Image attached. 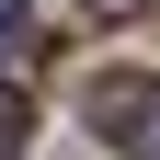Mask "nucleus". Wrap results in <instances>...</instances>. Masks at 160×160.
<instances>
[{
	"label": "nucleus",
	"mask_w": 160,
	"mask_h": 160,
	"mask_svg": "<svg viewBox=\"0 0 160 160\" xmlns=\"http://www.w3.org/2000/svg\"><path fill=\"white\" fill-rule=\"evenodd\" d=\"M149 103H160L149 69H92V80H80V114H92L103 137H137V126H149Z\"/></svg>",
	"instance_id": "f257e3e1"
},
{
	"label": "nucleus",
	"mask_w": 160,
	"mask_h": 160,
	"mask_svg": "<svg viewBox=\"0 0 160 160\" xmlns=\"http://www.w3.org/2000/svg\"><path fill=\"white\" fill-rule=\"evenodd\" d=\"M34 46H46V34H34V12H23V0H0V57H34Z\"/></svg>",
	"instance_id": "f03ea898"
},
{
	"label": "nucleus",
	"mask_w": 160,
	"mask_h": 160,
	"mask_svg": "<svg viewBox=\"0 0 160 160\" xmlns=\"http://www.w3.org/2000/svg\"><path fill=\"white\" fill-rule=\"evenodd\" d=\"M23 137H34V103H23V92H0V160H23Z\"/></svg>",
	"instance_id": "7ed1b4c3"
},
{
	"label": "nucleus",
	"mask_w": 160,
	"mask_h": 160,
	"mask_svg": "<svg viewBox=\"0 0 160 160\" xmlns=\"http://www.w3.org/2000/svg\"><path fill=\"white\" fill-rule=\"evenodd\" d=\"M80 12H103V23H126V12H149V0H80Z\"/></svg>",
	"instance_id": "20e7f679"
},
{
	"label": "nucleus",
	"mask_w": 160,
	"mask_h": 160,
	"mask_svg": "<svg viewBox=\"0 0 160 160\" xmlns=\"http://www.w3.org/2000/svg\"><path fill=\"white\" fill-rule=\"evenodd\" d=\"M137 160H160V103H149V126H137Z\"/></svg>",
	"instance_id": "39448f33"
}]
</instances>
